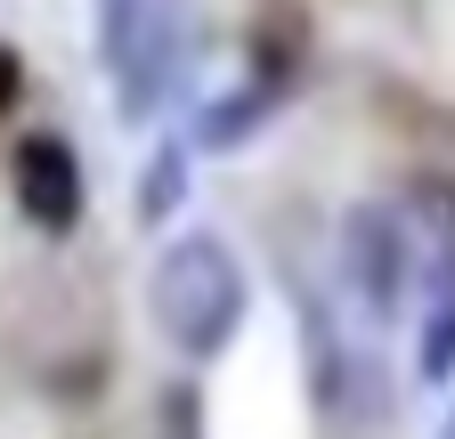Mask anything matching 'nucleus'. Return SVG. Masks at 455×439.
I'll list each match as a JSON object with an SVG mask.
<instances>
[{"mask_svg": "<svg viewBox=\"0 0 455 439\" xmlns=\"http://www.w3.org/2000/svg\"><path fill=\"white\" fill-rule=\"evenodd\" d=\"M180 58H188L180 0H106V66H114V106L123 115H155Z\"/></svg>", "mask_w": 455, "mask_h": 439, "instance_id": "obj_2", "label": "nucleus"}, {"mask_svg": "<svg viewBox=\"0 0 455 439\" xmlns=\"http://www.w3.org/2000/svg\"><path fill=\"white\" fill-rule=\"evenodd\" d=\"M439 439H455V415H447V423H439Z\"/></svg>", "mask_w": 455, "mask_h": 439, "instance_id": "obj_9", "label": "nucleus"}, {"mask_svg": "<svg viewBox=\"0 0 455 439\" xmlns=\"http://www.w3.org/2000/svg\"><path fill=\"white\" fill-rule=\"evenodd\" d=\"M9 196H17V212L33 220L41 236H74L82 228V204H90L74 139L66 131H25L17 155H9Z\"/></svg>", "mask_w": 455, "mask_h": 439, "instance_id": "obj_3", "label": "nucleus"}, {"mask_svg": "<svg viewBox=\"0 0 455 439\" xmlns=\"http://www.w3.org/2000/svg\"><path fill=\"white\" fill-rule=\"evenodd\" d=\"M341 260H350V285L374 317H390L415 285V236H407V212H350V228H341Z\"/></svg>", "mask_w": 455, "mask_h": 439, "instance_id": "obj_4", "label": "nucleus"}, {"mask_svg": "<svg viewBox=\"0 0 455 439\" xmlns=\"http://www.w3.org/2000/svg\"><path fill=\"white\" fill-rule=\"evenodd\" d=\"M147 309H155V325H163V342H171V350H188V358H220L228 342H236L244 309H252V285H244L236 244L212 236V228L171 236L163 260H155V277H147Z\"/></svg>", "mask_w": 455, "mask_h": 439, "instance_id": "obj_1", "label": "nucleus"}, {"mask_svg": "<svg viewBox=\"0 0 455 439\" xmlns=\"http://www.w3.org/2000/svg\"><path fill=\"white\" fill-rule=\"evenodd\" d=\"M276 106H284V66H252V82H236V98H220V106H204V115H196V147L228 155L244 131H260Z\"/></svg>", "mask_w": 455, "mask_h": 439, "instance_id": "obj_5", "label": "nucleus"}, {"mask_svg": "<svg viewBox=\"0 0 455 439\" xmlns=\"http://www.w3.org/2000/svg\"><path fill=\"white\" fill-rule=\"evenodd\" d=\"M423 382H447L455 374V260L447 268H423Z\"/></svg>", "mask_w": 455, "mask_h": 439, "instance_id": "obj_6", "label": "nucleus"}, {"mask_svg": "<svg viewBox=\"0 0 455 439\" xmlns=\"http://www.w3.org/2000/svg\"><path fill=\"white\" fill-rule=\"evenodd\" d=\"M180 188H188V147L171 139V147H155V172H147L139 220H171V212H180Z\"/></svg>", "mask_w": 455, "mask_h": 439, "instance_id": "obj_7", "label": "nucleus"}, {"mask_svg": "<svg viewBox=\"0 0 455 439\" xmlns=\"http://www.w3.org/2000/svg\"><path fill=\"white\" fill-rule=\"evenodd\" d=\"M17 98H25V58L0 41V115H17Z\"/></svg>", "mask_w": 455, "mask_h": 439, "instance_id": "obj_8", "label": "nucleus"}]
</instances>
